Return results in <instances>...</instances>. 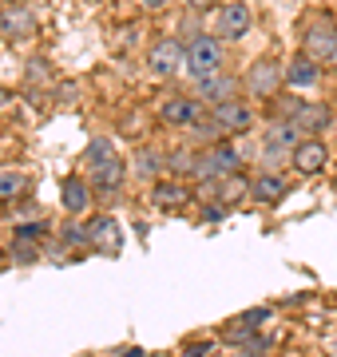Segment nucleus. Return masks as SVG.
I'll list each match as a JSON object with an SVG mask.
<instances>
[{
  "label": "nucleus",
  "mask_w": 337,
  "mask_h": 357,
  "mask_svg": "<svg viewBox=\"0 0 337 357\" xmlns=\"http://www.w3.org/2000/svg\"><path fill=\"white\" fill-rule=\"evenodd\" d=\"M238 96V79L230 76H210V79H198V100L210 103V107H219V103L234 100Z\"/></svg>",
  "instance_id": "nucleus-16"
},
{
  "label": "nucleus",
  "mask_w": 337,
  "mask_h": 357,
  "mask_svg": "<svg viewBox=\"0 0 337 357\" xmlns=\"http://www.w3.org/2000/svg\"><path fill=\"white\" fill-rule=\"evenodd\" d=\"M207 354H210V342H203V345H191V349H187L182 357H207Z\"/></svg>",
  "instance_id": "nucleus-27"
},
{
  "label": "nucleus",
  "mask_w": 337,
  "mask_h": 357,
  "mask_svg": "<svg viewBox=\"0 0 337 357\" xmlns=\"http://www.w3.org/2000/svg\"><path fill=\"white\" fill-rule=\"evenodd\" d=\"M143 8H151V13H159V8H167L171 0H139Z\"/></svg>",
  "instance_id": "nucleus-28"
},
{
  "label": "nucleus",
  "mask_w": 337,
  "mask_h": 357,
  "mask_svg": "<svg viewBox=\"0 0 337 357\" xmlns=\"http://www.w3.org/2000/svg\"><path fill=\"white\" fill-rule=\"evenodd\" d=\"M250 195L258 199V203H278L285 195V178L278 171H262L258 178H250Z\"/></svg>",
  "instance_id": "nucleus-19"
},
{
  "label": "nucleus",
  "mask_w": 337,
  "mask_h": 357,
  "mask_svg": "<svg viewBox=\"0 0 337 357\" xmlns=\"http://www.w3.org/2000/svg\"><path fill=\"white\" fill-rule=\"evenodd\" d=\"M44 234H48V227H44V222H32V227L16 230V243H32V238H44Z\"/></svg>",
  "instance_id": "nucleus-25"
},
{
  "label": "nucleus",
  "mask_w": 337,
  "mask_h": 357,
  "mask_svg": "<svg viewBox=\"0 0 337 357\" xmlns=\"http://www.w3.org/2000/svg\"><path fill=\"white\" fill-rule=\"evenodd\" d=\"M210 119H214V128L226 131V135H238V131H250V123H254V107H250L246 100H226L219 103V107H210Z\"/></svg>",
  "instance_id": "nucleus-8"
},
{
  "label": "nucleus",
  "mask_w": 337,
  "mask_h": 357,
  "mask_svg": "<svg viewBox=\"0 0 337 357\" xmlns=\"http://www.w3.org/2000/svg\"><path fill=\"white\" fill-rule=\"evenodd\" d=\"M322 84V64L318 60H310L306 52L301 56H294L290 64H285V88H294V91H310Z\"/></svg>",
  "instance_id": "nucleus-13"
},
{
  "label": "nucleus",
  "mask_w": 337,
  "mask_h": 357,
  "mask_svg": "<svg viewBox=\"0 0 337 357\" xmlns=\"http://www.w3.org/2000/svg\"><path fill=\"white\" fill-rule=\"evenodd\" d=\"M234 357H266V349H242V354H234Z\"/></svg>",
  "instance_id": "nucleus-29"
},
{
  "label": "nucleus",
  "mask_w": 337,
  "mask_h": 357,
  "mask_svg": "<svg viewBox=\"0 0 337 357\" xmlns=\"http://www.w3.org/2000/svg\"><path fill=\"white\" fill-rule=\"evenodd\" d=\"M28 187V171L24 167H0V199H16Z\"/></svg>",
  "instance_id": "nucleus-20"
},
{
  "label": "nucleus",
  "mask_w": 337,
  "mask_h": 357,
  "mask_svg": "<svg viewBox=\"0 0 337 357\" xmlns=\"http://www.w3.org/2000/svg\"><path fill=\"white\" fill-rule=\"evenodd\" d=\"M116 357H143V349H123V354H116Z\"/></svg>",
  "instance_id": "nucleus-30"
},
{
  "label": "nucleus",
  "mask_w": 337,
  "mask_h": 357,
  "mask_svg": "<svg viewBox=\"0 0 337 357\" xmlns=\"http://www.w3.org/2000/svg\"><path fill=\"white\" fill-rule=\"evenodd\" d=\"M301 52H306L310 60H318V64H334L337 24L329 20V16H313L310 24H306V32H301Z\"/></svg>",
  "instance_id": "nucleus-3"
},
{
  "label": "nucleus",
  "mask_w": 337,
  "mask_h": 357,
  "mask_svg": "<svg viewBox=\"0 0 337 357\" xmlns=\"http://www.w3.org/2000/svg\"><path fill=\"white\" fill-rule=\"evenodd\" d=\"M285 119H294L301 135H322L334 123V112L325 103H294V115H285Z\"/></svg>",
  "instance_id": "nucleus-14"
},
{
  "label": "nucleus",
  "mask_w": 337,
  "mask_h": 357,
  "mask_svg": "<svg viewBox=\"0 0 337 357\" xmlns=\"http://www.w3.org/2000/svg\"><path fill=\"white\" fill-rule=\"evenodd\" d=\"M301 139L306 135L298 131L294 119H270V128H266V147H278V151H294Z\"/></svg>",
  "instance_id": "nucleus-18"
},
{
  "label": "nucleus",
  "mask_w": 337,
  "mask_h": 357,
  "mask_svg": "<svg viewBox=\"0 0 337 357\" xmlns=\"http://www.w3.org/2000/svg\"><path fill=\"white\" fill-rule=\"evenodd\" d=\"M187 4H191L195 13H214V8H219V0H187Z\"/></svg>",
  "instance_id": "nucleus-26"
},
{
  "label": "nucleus",
  "mask_w": 337,
  "mask_h": 357,
  "mask_svg": "<svg viewBox=\"0 0 337 357\" xmlns=\"http://www.w3.org/2000/svg\"><path fill=\"white\" fill-rule=\"evenodd\" d=\"M135 175L139 178H155L159 171H163V167H167V159H163V155L159 151H151V147H139V151H135Z\"/></svg>",
  "instance_id": "nucleus-21"
},
{
  "label": "nucleus",
  "mask_w": 337,
  "mask_h": 357,
  "mask_svg": "<svg viewBox=\"0 0 337 357\" xmlns=\"http://www.w3.org/2000/svg\"><path fill=\"white\" fill-rule=\"evenodd\" d=\"M182 64H187V44L175 40V36H163L147 48V72H151V76L167 79V76H175Z\"/></svg>",
  "instance_id": "nucleus-7"
},
{
  "label": "nucleus",
  "mask_w": 337,
  "mask_h": 357,
  "mask_svg": "<svg viewBox=\"0 0 337 357\" xmlns=\"http://www.w3.org/2000/svg\"><path fill=\"white\" fill-rule=\"evenodd\" d=\"M4 107H8V91L0 88V112H4Z\"/></svg>",
  "instance_id": "nucleus-31"
},
{
  "label": "nucleus",
  "mask_w": 337,
  "mask_h": 357,
  "mask_svg": "<svg viewBox=\"0 0 337 357\" xmlns=\"http://www.w3.org/2000/svg\"><path fill=\"white\" fill-rule=\"evenodd\" d=\"M155 357H163V354H155Z\"/></svg>",
  "instance_id": "nucleus-33"
},
{
  "label": "nucleus",
  "mask_w": 337,
  "mask_h": 357,
  "mask_svg": "<svg viewBox=\"0 0 337 357\" xmlns=\"http://www.w3.org/2000/svg\"><path fill=\"white\" fill-rule=\"evenodd\" d=\"M334 68H337V56H334Z\"/></svg>",
  "instance_id": "nucleus-32"
},
{
  "label": "nucleus",
  "mask_w": 337,
  "mask_h": 357,
  "mask_svg": "<svg viewBox=\"0 0 337 357\" xmlns=\"http://www.w3.org/2000/svg\"><path fill=\"white\" fill-rule=\"evenodd\" d=\"M254 28V13L246 0H226L214 8V36L219 40H242Z\"/></svg>",
  "instance_id": "nucleus-6"
},
{
  "label": "nucleus",
  "mask_w": 337,
  "mask_h": 357,
  "mask_svg": "<svg viewBox=\"0 0 337 357\" xmlns=\"http://www.w3.org/2000/svg\"><path fill=\"white\" fill-rule=\"evenodd\" d=\"M151 203L159 211H182V206L191 203V187L175 183V178H159L155 187H151Z\"/></svg>",
  "instance_id": "nucleus-15"
},
{
  "label": "nucleus",
  "mask_w": 337,
  "mask_h": 357,
  "mask_svg": "<svg viewBox=\"0 0 337 357\" xmlns=\"http://www.w3.org/2000/svg\"><path fill=\"white\" fill-rule=\"evenodd\" d=\"M238 167H242V155L234 151L230 143H214L207 151H198L195 159V178H226V175H238Z\"/></svg>",
  "instance_id": "nucleus-5"
},
{
  "label": "nucleus",
  "mask_w": 337,
  "mask_h": 357,
  "mask_svg": "<svg viewBox=\"0 0 337 357\" xmlns=\"http://www.w3.org/2000/svg\"><path fill=\"white\" fill-rule=\"evenodd\" d=\"M246 91L254 96V100H274L278 96V88L285 84V68L274 60V56H262V60H254V64L246 68Z\"/></svg>",
  "instance_id": "nucleus-4"
},
{
  "label": "nucleus",
  "mask_w": 337,
  "mask_h": 357,
  "mask_svg": "<svg viewBox=\"0 0 337 357\" xmlns=\"http://www.w3.org/2000/svg\"><path fill=\"white\" fill-rule=\"evenodd\" d=\"M88 183H91V191H100V195H116L127 183V163L119 159V151L104 135L88 143Z\"/></svg>",
  "instance_id": "nucleus-1"
},
{
  "label": "nucleus",
  "mask_w": 337,
  "mask_h": 357,
  "mask_svg": "<svg viewBox=\"0 0 337 357\" xmlns=\"http://www.w3.org/2000/svg\"><path fill=\"white\" fill-rule=\"evenodd\" d=\"M60 238H64L68 246H88V227H79V222H68V227L60 230Z\"/></svg>",
  "instance_id": "nucleus-24"
},
{
  "label": "nucleus",
  "mask_w": 337,
  "mask_h": 357,
  "mask_svg": "<svg viewBox=\"0 0 337 357\" xmlns=\"http://www.w3.org/2000/svg\"><path fill=\"white\" fill-rule=\"evenodd\" d=\"M195 159L198 155H191V151H175V155H167V167L171 171H187V175H195Z\"/></svg>",
  "instance_id": "nucleus-23"
},
{
  "label": "nucleus",
  "mask_w": 337,
  "mask_h": 357,
  "mask_svg": "<svg viewBox=\"0 0 337 357\" xmlns=\"http://www.w3.org/2000/svg\"><path fill=\"white\" fill-rule=\"evenodd\" d=\"M290 163H294L298 175H322L325 163H329V147H325L318 135H306V139L290 151Z\"/></svg>",
  "instance_id": "nucleus-9"
},
{
  "label": "nucleus",
  "mask_w": 337,
  "mask_h": 357,
  "mask_svg": "<svg viewBox=\"0 0 337 357\" xmlns=\"http://www.w3.org/2000/svg\"><path fill=\"white\" fill-rule=\"evenodd\" d=\"M60 199H64V211L68 215H84L91 206V183L88 178H64V187H60Z\"/></svg>",
  "instance_id": "nucleus-17"
},
{
  "label": "nucleus",
  "mask_w": 337,
  "mask_h": 357,
  "mask_svg": "<svg viewBox=\"0 0 337 357\" xmlns=\"http://www.w3.org/2000/svg\"><path fill=\"white\" fill-rule=\"evenodd\" d=\"M88 243L95 250H104V255H119V246H123V230L111 215H100L88 222Z\"/></svg>",
  "instance_id": "nucleus-12"
},
{
  "label": "nucleus",
  "mask_w": 337,
  "mask_h": 357,
  "mask_svg": "<svg viewBox=\"0 0 337 357\" xmlns=\"http://www.w3.org/2000/svg\"><path fill=\"white\" fill-rule=\"evenodd\" d=\"M198 115H203V103L195 96H167V100L159 103V119L167 128H195Z\"/></svg>",
  "instance_id": "nucleus-10"
},
{
  "label": "nucleus",
  "mask_w": 337,
  "mask_h": 357,
  "mask_svg": "<svg viewBox=\"0 0 337 357\" xmlns=\"http://www.w3.org/2000/svg\"><path fill=\"white\" fill-rule=\"evenodd\" d=\"M270 318V310L266 306H258V310H250V314H238V318L230 321V342H238V337H242V330H254V326H262V321Z\"/></svg>",
  "instance_id": "nucleus-22"
},
{
  "label": "nucleus",
  "mask_w": 337,
  "mask_h": 357,
  "mask_svg": "<svg viewBox=\"0 0 337 357\" xmlns=\"http://www.w3.org/2000/svg\"><path fill=\"white\" fill-rule=\"evenodd\" d=\"M222 60H226V52H222V40L214 32H203L187 44V72L195 79L222 76Z\"/></svg>",
  "instance_id": "nucleus-2"
},
{
  "label": "nucleus",
  "mask_w": 337,
  "mask_h": 357,
  "mask_svg": "<svg viewBox=\"0 0 337 357\" xmlns=\"http://www.w3.org/2000/svg\"><path fill=\"white\" fill-rule=\"evenodd\" d=\"M0 36L16 40V44L36 36V16H32V8H24V4H4L0 8Z\"/></svg>",
  "instance_id": "nucleus-11"
}]
</instances>
